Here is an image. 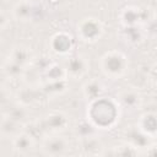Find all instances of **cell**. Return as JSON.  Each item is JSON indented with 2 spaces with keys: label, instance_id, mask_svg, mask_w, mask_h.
Listing matches in <instances>:
<instances>
[{
  "label": "cell",
  "instance_id": "1",
  "mask_svg": "<svg viewBox=\"0 0 157 157\" xmlns=\"http://www.w3.org/2000/svg\"><path fill=\"white\" fill-rule=\"evenodd\" d=\"M45 150H47L48 153H53V155L61 153L65 150V144L61 139H55V140H52V141L48 142Z\"/></svg>",
  "mask_w": 157,
  "mask_h": 157
},
{
  "label": "cell",
  "instance_id": "2",
  "mask_svg": "<svg viewBox=\"0 0 157 157\" xmlns=\"http://www.w3.org/2000/svg\"><path fill=\"white\" fill-rule=\"evenodd\" d=\"M15 147L17 150H21V151H25V150H28L31 147V140L27 135H20L16 137L15 140Z\"/></svg>",
  "mask_w": 157,
  "mask_h": 157
}]
</instances>
